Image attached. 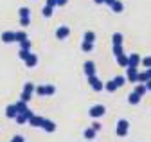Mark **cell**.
<instances>
[{
  "instance_id": "obj_1",
  "label": "cell",
  "mask_w": 151,
  "mask_h": 142,
  "mask_svg": "<svg viewBox=\"0 0 151 142\" xmlns=\"http://www.w3.org/2000/svg\"><path fill=\"white\" fill-rule=\"evenodd\" d=\"M34 92L38 94V95H52L54 92H56V86L54 85H42V86H34Z\"/></svg>"
},
{
  "instance_id": "obj_2",
  "label": "cell",
  "mask_w": 151,
  "mask_h": 142,
  "mask_svg": "<svg viewBox=\"0 0 151 142\" xmlns=\"http://www.w3.org/2000/svg\"><path fill=\"white\" fill-rule=\"evenodd\" d=\"M106 113V108L103 104H96V106H92V108L88 110V115L92 117V119H99V117H103Z\"/></svg>"
},
{
  "instance_id": "obj_3",
  "label": "cell",
  "mask_w": 151,
  "mask_h": 142,
  "mask_svg": "<svg viewBox=\"0 0 151 142\" xmlns=\"http://www.w3.org/2000/svg\"><path fill=\"white\" fill-rule=\"evenodd\" d=\"M128 130H129V122H128L126 119H121V120L117 122L115 133H117L119 137H126V135H128Z\"/></svg>"
},
{
  "instance_id": "obj_4",
  "label": "cell",
  "mask_w": 151,
  "mask_h": 142,
  "mask_svg": "<svg viewBox=\"0 0 151 142\" xmlns=\"http://www.w3.org/2000/svg\"><path fill=\"white\" fill-rule=\"evenodd\" d=\"M88 85L92 86V90H93V92H101V90H104V83H103L97 76L88 77Z\"/></svg>"
},
{
  "instance_id": "obj_5",
  "label": "cell",
  "mask_w": 151,
  "mask_h": 142,
  "mask_svg": "<svg viewBox=\"0 0 151 142\" xmlns=\"http://www.w3.org/2000/svg\"><path fill=\"white\" fill-rule=\"evenodd\" d=\"M32 115H34V113H32V112H31V110L27 108V110H25L24 113H18V115H16L14 119H16V122H18V124H25V122H27V120H29V119H31Z\"/></svg>"
},
{
  "instance_id": "obj_6",
  "label": "cell",
  "mask_w": 151,
  "mask_h": 142,
  "mask_svg": "<svg viewBox=\"0 0 151 142\" xmlns=\"http://www.w3.org/2000/svg\"><path fill=\"white\" fill-rule=\"evenodd\" d=\"M40 128L45 130L47 133H52V131L56 130V122H52V120H49V119H43L42 124H40Z\"/></svg>"
},
{
  "instance_id": "obj_7",
  "label": "cell",
  "mask_w": 151,
  "mask_h": 142,
  "mask_svg": "<svg viewBox=\"0 0 151 142\" xmlns=\"http://www.w3.org/2000/svg\"><path fill=\"white\" fill-rule=\"evenodd\" d=\"M126 68H128V72H126V81H129V83H137V76H139L137 68H133V67H126Z\"/></svg>"
},
{
  "instance_id": "obj_8",
  "label": "cell",
  "mask_w": 151,
  "mask_h": 142,
  "mask_svg": "<svg viewBox=\"0 0 151 142\" xmlns=\"http://www.w3.org/2000/svg\"><path fill=\"white\" fill-rule=\"evenodd\" d=\"M68 34H70V27L61 25V27H58V31H56V38H58V40H65Z\"/></svg>"
},
{
  "instance_id": "obj_9",
  "label": "cell",
  "mask_w": 151,
  "mask_h": 142,
  "mask_svg": "<svg viewBox=\"0 0 151 142\" xmlns=\"http://www.w3.org/2000/svg\"><path fill=\"white\" fill-rule=\"evenodd\" d=\"M96 63L93 61H86L85 63V74H86V77H92V76H96Z\"/></svg>"
},
{
  "instance_id": "obj_10",
  "label": "cell",
  "mask_w": 151,
  "mask_h": 142,
  "mask_svg": "<svg viewBox=\"0 0 151 142\" xmlns=\"http://www.w3.org/2000/svg\"><path fill=\"white\" fill-rule=\"evenodd\" d=\"M139 65H140V56H139V54H129V56H128V67L137 68Z\"/></svg>"
},
{
  "instance_id": "obj_11",
  "label": "cell",
  "mask_w": 151,
  "mask_h": 142,
  "mask_svg": "<svg viewBox=\"0 0 151 142\" xmlns=\"http://www.w3.org/2000/svg\"><path fill=\"white\" fill-rule=\"evenodd\" d=\"M24 61H25V65H27L29 68H32V67H36V65H38V56H36V54H32V52H29V56H27Z\"/></svg>"
},
{
  "instance_id": "obj_12",
  "label": "cell",
  "mask_w": 151,
  "mask_h": 142,
  "mask_svg": "<svg viewBox=\"0 0 151 142\" xmlns=\"http://www.w3.org/2000/svg\"><path fill=\"white\" fill-rule=\"evenodd\" d=\"M42 120H43V117H42V115H32V117H31V119H29L27 122L31 124L32 128H40V124H42Z\"/></svg>"
},
{
  "instance_id": "obj_13",
  "label": "cell",
  "mask_w": 151,
  "mask_h": 142,
  "mask_svg": "<svg viewBox=\"0 0 151 142\" xmlns=\"http://www.w3.org/2000/svg\"><path fill=\"white\" fill-rule=\"evenodd\" d=\"M2 42L4 43H14V32L13 31H7L2 34Z\"/></svg>"
},
{
  "instance_id": "obj_14",
  "label": "cell",
  "mask_w": 151,
  "mask_h": 142,
  "mask_svg": "<svg viewBox=\"0 0 151 142\" xmlns=\"http://www.w3.org/2000/svg\"><path fill=\"white\" fill-rule=\"evenodd\" d=\"M16 108H14V104H9L7 108H6V117H9V119H14L16 117Z\"/></svg>"
},
{
  "instance_id": "obj_15",
  "label": "cell",
  "mask_w": 151,
  "mask_h": 142,
  "mask_svg": "<svg viewBox=\"0 0 151 142\" xmlns=\"http://www.w3.org/2000/svg\"><path fill=\"white\" fill-rule=\"evenodd\" d=\"M14 108H16V112H18V113H24V112L27 110V103L18 101V103H14ZM18 113H16V115H18Z\"/></svg>"
},
{
  "instance_id": "obj_16",
  "label": "cell",
  "mask_w": 151,
  "mask_h": 142,
  "mask_svg": "<svg viewBox=\"0 0 151 142\" xmlns=\"http://www.w3.org/2000/svg\"><path fill=\"white\" fill-rule=\"evenodd\" d=\"M110 7H111L113 11H115V13H122V11H124V4L121 2V0H115V2H113Z\"/></svg>"
},
{
  "instance_id": "obj_17",
  "label": "cell",
  "mask_w": 151,
  "mask_h": 142,
  "mask_svg": "<svg viewBox=\"0 0 151 142\" xmlns=\"http://www.w3.org/2000/svg\"><path fill=\"white\" fill-rule=\"evenodd\" d=\"M128 101H129V104H139V103H140V95H139L137 92H131V94L128 95Z\"/></svg>"
},
{
  "instance_id": "obj_18",
  "label": "cell",
  "mask_w": 151,
  "mask_h": 142,
  "mask_svg": "<svg viewBox=\"0 0 151 142\" xmlns=\"http://www.w3.org/2000/svg\"><path fill=\"white\" fill-rule=\"evenodd\" d=\"M24 40H27V34H25V31H16L14 32V42H24Z\"/></svg>"
},
{
  "instance_id": "obj_19",
  "label": "cell",
  "mask_w": 151,
  "mask_h": 142,
  "mask_svg": "<svg viewBox=\"0 0 151 142\" xmlns=\"http://www.w3.org/2000/svg\"><path fill=\"white\" fill-rule=\"evenodd\" d=\"M32 92H34V85H32V83H25V85H24V92H22V94H27V95H31V97H32Z\"/></svg>"
},
{
  "instance_id": "obj_20",
  "label": "cell",
  "mask_w": 151,
  "mask_h": 142,
  "mask_svg": "<svg viewBox=\"0 0 151 142\" xmlns=\"http://www.w3.org/2000/svg\"><path fill=\"white\" fill-rule=\"evenodd\" d=\"M85 42H86V43H93V42H96V32L86 31V34H85Z\"/></svg>"
},
{
  "instance_id": "obj_21",
  "label": "cell",
  "mask_w": 151,
  "mask_h": 142,
  "mask_svg": "<svg viewBox=\"0 0 151 142\" xmlns=\"http://www.w3.org/2000/svg\"><path fill=\"white\" fill-rule=\"evenodd\" d=\"M111 81L115 83V86H117V88H121V86L126 83V77H124V76H115V79H111Z\"/></svg>"
},
{
  "instance_id": "obj_22",
  "label": "cell",
  "mask_w": 151,
  "mask_h": 142,
  "mask_svg": "<svg viewBox=\"0 0 151 142\" xmlns=\"http://www.w3.org/2000/svg\"><path fill=\"white\" fill-rule=\"evenodd\" d=\"M117 45H122V34L121 32L113 34V47H117Z\"/></svg>"
},
{
  "instance_id": "obj_23",
  "label": "cell",
  "mask_w": 151,
  "mask_h": 142,
  "mask_svg": "<svg viewBox=\"0 0 151 142\" xmlns=\"http://www.w3.org/2000/svg\"><path fill=\"white\" fill-rule=\"evenodd\" d=\"M117 63H119L121 67H128V56H126V54L117 56Z\"/></svg>"
},
{
  "instance_id": "obj_24",
  "label": "cell",
  "mask_w": 151,
  "mask_h": 142,
  "mask_svg": "<svg viewBox=\"0 0 151 142\" xmlns=\"http://www.w3.org/2000/svg\"><path fill=\"white\" fill-rule=\"evenodd\" d=\"M96 133H97L96 130H92V128H88V130H85V138H86V140H92L93 137H96Z\"/></svg>"
},
{
  "instance_id": "obj_25",
  "label": "cell",
  "mask_w": 151,
  "mask_h": 142,
  "mask_svg": "<svg viewBox=\"0 0 151 142\" xmlns=\"http://www.w3.org/2000/svg\"><path fill=\"white\" fill-rule=\"evenodd\" d=\"M18 14H20V18H25V16H31V9H29V7H20Z\"/></svg>"
},
{
  "instance_id": "obj_26",
  "label": "cell",
  "mask_w": 151,
  "mask_h": 142,
  "mask_svg": "<svg viewBox=\"0 0 151 142\" xmlns=\"http://www.w3.org/2000/svg\"><path fill=\"white\" fill-rule=\"evenodd\" d=\"M104 90H108V92H115L117 86H115V83H113V81H108V83L104 85Z\"/></svg>"
},
{
  "instance_id": "obj_27",
  "label": "cell",
  "mask_w": 151,
  "mask_h": 142,
  "mask_svg": "<svg viewBox=\"0 0 151 142\" xmlns=\"http://www.w3.org/2000/svg\"><path fill=\"white\" fill-rule=\"evenodd\" d=\"M52 11H54V7L45 6V7H43V16H45V18H50V16H52Z\"/></svg>"
},
{
  "instance_id": "obj_28",
  "label": "cell",
  "mask_w": 151,
  "mask_h": 142,
  "mask_svg": "<svg viewBox=\"0 0 151 142\" xmlns=\"http://www.w3.org/2000/svg\"><path fill=\"white\" fill-rule=\"evenodd\" d=\"M135 92H137V94H139L140 97H142V95H144V94L147 92V90H146V86H144V83H140V85H139V86L135 88Z\"/></svg>"
},
{
  "instance_id": "obj_29",
  "label": "cell",
  "mask_w": 151,
  "mask_h": 142,
  "mask_svg": "<svg viewBox=\"0 0 151 142\" xmlns=\"http://www.w3.org/2000/svg\"><path fill=\"white\" fill-rule=\"evenodd\" d=\"M149 77H147V74L146 72H139V76H137V83H146Z\"/></svg>"
},
{
  "instance_id": "obj_30",
  "label": "cell",
  "mask_w": 151,
  "mask_h": 142,
  "mask_svg": "<svg viewBox=\"0 0 151 142\" xmlns=\"http://www.w3.org/2000/svg\"><path fill=\"white\" fill-rule=\"evenodd\" d=\"M20 47H22V50H31V42H29V38L24 40V42H20Z\"/></svg>"
},
{
  "instance_id": "obj_31",
  "label": "cell",
  "mask_w": 151,
  "mask_h": 142,
  "mask_svg": "<svg viewBox=\"0 0 151 142\" xmlns=\"http://www.w3.org/2000/svg\"><path fill=\"white\" fill-rule=\"evenodd\" d=\"M93 49V43H86V42H83V45H81V50L83 52H90Z\"/></svg>"
},
{
  "instance_id": "obj_32",
  "label": "cell",
  "mask_w": 151,
  "mask_h": 142,
  "mask_svg": "<svg viewBox=\"0 0 151 142\" xmlns=\"http://www.w3.org/2000/svg\"><path fill=\"white\" fill-rule=\"evenodd\" d=\"M140 63H142L146 68H151V56H147V58H140Z\"/></svg>"
},
{
  "instance_id": "obj_33",
  "label": "cell",
  "mask_w": 151,
  "mask_h": 142,
  "mask_svg": "<svg viewBox=\"0 0 151 142\" xmlns=\"http://www.w3.org/2000/svg\"><path fill=\"white\" fill-rule=\"evenodd\" d=\"M20 25H22V27H29V25H31V16H25V18H20Z\"/></svg>"
},
{
  "instance_id": "obj_34",
  "label": "cell",
  "mask_w": 151,
  "mask_h": 142,
  "mask_svg": "<svg viewBox=\"0 0 151 142\" xmlns=\"http://www.w3.org/2000/svg\"><path fill=\"white\" fill-rule=\"evenodd\" d=\"M113 54H115V58H117V56H121V54H124V52H122V45L113 47Z\"/></svg>"
},
{
  "instance_id": "obj_35",
  "label": "cell",
  "mask_w": 151,
  "mask_h": 142,
  "mask_svg": "<svg viewBox=\"0 0 151 142\" xmlns=\"http://www.w3.org/2000/svg\"><path fill=\"white\" fill-rule=\"evenodd\" d=\"M11 142H25V140H24V137H22V135H16V137H13V138H11Z\"/></svg>"
},
{
  "instance_id": "obj_36",
  "label": "cell",
  "mask_w": 151,
  "mask_h": 142,
  "mask_svg": "<svg viewBox=\"0 0 151 142\" xmlns=\"http://www.w3.org/2000/svg\"><path fill=\"white\" fill-rule=\"evenodd\" d=\"M29 52H31V50H20V58H22V60H25V58L29 56Z\"/></svg>"
},
{
  "instance_id": "obj_37",
  "label": "cell",
  "mask_w": 151,
  "mask_h": 142,
  "mask_svg": "<svg viewBox=\"0 0 151 142\" xmlns=\"http://www.w3.org/2000/svg\"><path fill=\"white\" fill-rule=\"evenodd\" d=\"M92 130L99 131V130H101V124H99V122H93V124H92Z\"/></svg>"
},
{
  "instance_id": "obj_38",
  "label": "cell",
  "mask_w": 151,
  "mask_h": 142,
  "mask_svg": "<svg viewBox=\"0 0 151 142\" xmlns=\"http://www.w3.org/2000/svg\"><path fill=\"white\" fill-rule=\"evenodd\" d=\"M68 0H56V6H67Z\"/></svg>"
},
{
  "instance_id": "obj_39",
  "label": "cell",
  "mask_w": 151,
  "mask_h": 142,
  "mask_svg": "<svg viewBox=\"0 0 151 142\" xmlns=\"http://www.w3.org/2000/svg\"><path fill=\"white\" fill-rule=\"evenodd\" d=\"M144 86H146V90H151V79H147V81L144 83Z\"/></svg>"
},
{
  "instance_id": "obj_40",
  "label": "cell",
  "mask_w": 151,
  "mask_h": 142,
  "mask_svg": "<svg viewBox=\"0 0 151 142\" xmlns=\"http://www.w3.org/2000/svg\"><path fill=\"white\" fill-rule=\"evenodd\" d=\"M47 6H50V7H56V0H47Z\"/></svg>"
},
{
  "instance_id": "obj_41",
  "label": "cell",
  "mask_w": 151,
  "mask_h": 142,
  "mask_svg": "<svg viewBox=\"0 0 151 142\" xmlns=\"http://www.w3.org/2000/svg\"><path fill=\"white\" fill-rule=\"evenodd\" d=\"M146 74H147V77L151 79V68H147V70H146Z\"/></svg>"
},
{
  "instance_id": "obj_42",
  "label": "cell",
  "mask_w": 151,
  "mask_h": 142,
  "mask_svg": "<svg viewBox=\"0 0 151 142\" xmlns=\"http://www.w3.org/2000/svg\"><path fill=\"white\" fill-rule=\"evenodd\" d=\"M96 4H104V0H93Z\"/></svg>"
}]
</instances>
